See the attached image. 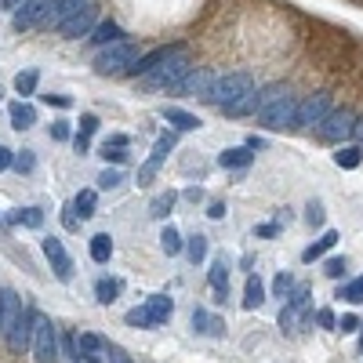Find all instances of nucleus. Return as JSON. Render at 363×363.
Returning <instances> with one entry per match:
<instances>
[{"mask_svg": "<svg viewBox=\"0 0 363 363\" xmlns=\"http://www.w3.org/2000/svg\"><path fill=\"white\" fill-rule=\"evenodd\" d=\"M207 280H211V287H215L218 302H225V291H229V262H225V258H215V262H211Z\"/></svg>", "mask_w": 363, "mask_h": 363, "instance_id": "obj_20", "label": "nucleus"}, {"mask_svg": "<svg viewBox=\"0 0 363 363\" xmlns=\"http://www.w3.org/2000/svg\"><path fill=\"white\" fill-rule=\"evenodd\" d=\"M287 95V88L284 84H269V88H262V91H254V113H262V110H269V105L276 102V98H284Z\"/></svg>", "mask_w": 363, "mask_h": 363, "instance_id": "obj_28", "label": "nucleus"}, {"mask_svg": "<svg viewBox=\"0 0 363 363\" xmlns=\"http://www.w3.org/2000/svg\"><path fill=\"white\" fill-rule=\"evenodd\" d=\"M88 145H91V138H84V135H73V149H77L80 157L88 153Z\"/></svg>", "mask_w": 363, "mask_h": 363, "instance_id": "obj_51", "label": "nucleus"}, {"mask_svg": "<svg viewBox=\"0 0 363 363\" xmlns=\"http://www.w3.org/2000/svg\"><path fill=\"white\" fill-rule=\"evenodd\" d=\"M316 324H319V327H331V331H334V324H338V319H334V312H331V309H319V312H316Z\"/></svg>", "mask_w": 363, "mask_h": 363, "instance_id": "obj_49", "label": "nucleus"}, {"mask_svg": "<svg viewBox=\"0 0 363 363\" xmlns=\"http://www.w3.org/2000/svg\"><path fill=\"white\" fill-rule=\"evenodd\" d=\"M356 327H359V319H356V316H341L338 324H334V331H341V334H352Z\"/></svg>", "mask_w": 363, "mask_h": 363, "instance_id": "obj_47", "label": "nucleus"}, {"mask_svg": "<svg viewBox=\"0 0 363 363\" xmlns=\"http://www.w3.org/2000/svg\"><path fill=\"white\" fill-rule=\"evenodd\" d=\"M207 215L215 218V222H218V218H225V204H211V207H207Z\"/></svg>", "mask_w": 363, "mask_h": 363, "instance_id": "obj_53", "label": "nucleus"}, {"mask_svg": "<svg viewBox=\"0 0 363 363\" xmlns=\"http://www.w3.org/2000/svg\"><path fill=\"white\" fill-rule=\"evenodd\" d=\"M334 164L345 167V171L359 167V164H363V149H359V145H341L338 153H334Z\"/></svg>", "mask_w": 363, "mask_h": 363, "instance_id": "obj_29", "label": "nucleus"}, {"mask_svg": "<svg viewBox=\"0 0 363 363\" xmlns=\"http://www.w3.org/2000/svg\"><path fill=\"white\" fill-rule=\"evenodd\" d=\"M95 294H98V302H102V305H113V302H117V294H120V284H117V280H110V276H102V280L95 284Z\"/></svg>", "mask_w": 363, "mask_h": 363, "instance_id": "obj_30", "label": "nucleus"}, {"mask_svg": "<svg viewBox=\"0 0 363 363\" xmlns=\"http://www.w3.org/2000/svg\"><path fill=\"white\" fill-rule=\"evenodd\" d=\"M327 113H331V95L327 91H316V95L298 102V113H294L291 127H294V131H309V127H316Z\"/></svg>", "mask_w": 363, "mask_h": 363, "instance_id": "obj_5", "label": "nucleus"}, {"mask_svg": "<svg viewBox=\"0 0 363 363\" xmlns=\"http://www.w3.org/2000/svg\"><path fill=\"white\" fill-rule=\"evenodd\" d=\"M95 18H98V8L88 0V4H84V8L70 18V22H62V26H58V33L66 37V40H80V37H88V33L95 29Z\"/></svg>", "mask_w": 363, "mask_h": 363, "instance_id": "obj_11", "label": "nucleus"}, {"mask_svg": "<svg viewBox=\"0 0 363 363\" xmlns=\"http://www.w3.org/2000/svg\"><path fill=\"white\" fill-rule=\"evenodd\" d=\"M37 80H40L37 70H22V73L15 77V95H22V98L33 95V91H37Z\"/></svg>", "mask_w": 363, "mask_h": 363, "instance_id": "obj_32", "label": "nucleus"}, {"mask_svg": "<svg viewBox=\"0 0 363 363\" xmlns=\"http://www.w3.org/2000/svg\"><path fill=\"white\" fill-rule=\"evenodd\" d=\"M110 145H127V135H113V138H105Z\"/></svg>", "mask_w": 363, "mask_h": 363, "instance_id": "obj_56", "label": "nucleus"}, {"mask_svg": "<svg viewBox=\"0 0 363 363\" xmlns=\"http://www.w3.org/2000/svg\"><path fill=\"white\" fill-rule=\"evenodd\" d=\"M127 327H142V331H149L153 327V319H149V312H145V305H135V309H127Z\"/></svg>", "mask_w": 363, "mask_h": 363, "instance_id": "obj_36", "label": "nucleus"}, {"mask_svg": "<svg viewBox=\"0 0 363 363\" xmlns=\"http://www.w3.org/2000/svg\"><path fill=\"white\" fill-rule=\"evenodd\" d=\"M185 258L193 262V265H200V262L207 258V237H189V244H185Z\"/></svg>", "mask_w": 363, "mask_h": 363, "instance_id": "obj_35", "label": "nucleus"}, {"mask_svg": "<svg viewBox=\"0 0 363 363\" xmlns=\"http://www.w3.org/2000/svg\"><path fill=\"white\" fill-rule=\"evenodd\" d=\"M145 312H149V319H153V327H160V324H167V319L175 316V302H171L167 294H149L145 298Z\"/></svg>", "mask_w": 363, "mask_h": 363, "instance_id": "obj_15", "label": "nucleus"}, {"mask_svg": "<svg viewBox=\"0 0 363 363\" xmlns=\"http://www.w3.org/2000/svg\"><path fill=\"white\" fill-rule=\"evenodd\" d=\"M193 331H197V334H207V338H222V334H225V324H222L218 316L204 312V309H193Z\"/></svg>", "mask_w": 363, "mask_h": 363, "instance_id": "obj_18", "label": "nucleus"}, {"mask_svg": "<svg viewBox=\"0 0 363 363\" xmlns=\"http://www.w3.org/2000/svg\"><path fill=\"white\" fill-rule=\"evenodd\" d=\"M77 363H102L98 356H84V359H77Z\"/></svg>", "mask_w": 363, "mask_h": 363, "instance_id": "obj_58", "label": "nucleus"}, {"mask_svg": "<svg viewBox=\"0 0 363 363\" xmlns=\"http://www.w3.org/2000/svg\"><path fill=\"white\" fill-rule=\"evenodd\" d=\"M352 124H356V113L349 110V105H341V110H331L324 120L316 124V131L324 142H345L352 138Z\"/></svg>", "mask_w": 363, "mask_h": 363, "instance_id": "obj_6", "label": "nucleus"}, {"mask_svg": "<svg viewBox=\"0 0 363 363\" xmlns=\"http://www.w3.org/2000/svg\"><path fill=\"white\" fill-rule=\"evenodd\" d=\"M11 225H26V229H40L44 225V211L40 207H18L15 215H8Z\"/></svg>", "mask_w": 363, "mask_h": 363, "instance_id": "obj_24", "label": "nucleus"}, {"mask_svg": "<svg viewBox=\"0 0 363 363\" xmlns=\"http://www.w3.org/2000/svg\"><path fill=\"white\" fill-rule=\"evenodd\" d=\"M102 160L105 164H124L127 160V145H110V142H105L102 145Z\"/></svg>", "mask_w": 363, "mask_h": 363, "instance_id": "obj_39", "label": "nucleus"}, {"mask_svg": "<svg viewBox=\"0 0 363 363\" xmlns=\"http://www.w3.org/2000/svg\"><path fill=\"white\" fill-rule=\"evenodd\" d=\"M33 324H37V309H29V305H22L18 309V316H15V324L8 327V345H11V352H26L29 345H33Z\"/></svg>", "mask_w": 363, "mask_h": 363, "instance_id": "obj_7", "label": "nucleus"}, {"mask_svg": "<svg viewBox=\"0 0 363 363\" xmlns=\"http://www.w3.org/2000/svg\"><path fill=\"white\" fill-rule=\"evenodd\" d=\"M73 211H77V218H91L95 215V189H84V193L73 200Z\"/></svg>", "mask_w": 363, "mask_h": 363, "instance_id": "obj_33", "label": "nucleus"}, {"mask_svg": "<svg viewBox=\"0 0 363 363\" xmlns=\"http://www.w3.org/2000/svg\"><path fill=\"white\" fill-rule=\"evenodd\" d=\"M44 258L51 262V269H55V276H58L62 284H70V280H73V258L66 254L62 240H55V237H48V240H44Z\"/></svg>", "mask_w": 363, "mask_h": 363, "instance_id": "obj_13", "label": "nucleus"}, {"mask_svg": "<svg viewBox=\"0 0 363 363\" xmlns=\"http://www.w3.org/2000/svg\"><path fill=\"white\" fill-rule=\"evenodd\" d=\"M11 167H15V171H22V175H29V171L37 167L33 149H22V153H15V157H11Z\"/></svg>", "mask_w": 363, "mask_h": 363, "instance_id": "obj_37", "label": "nucleus"}, {"mask_svg": "<svg viewBox=\"0 0 363 363\" xmlns=\"http://www.w3.org/2000/svg\"><path fill=\"white\" fill-rule=\"evenodd\" d=\"M175 200H178V193H171V189H167V193H160L153 204H149V215H153V218H167L171 207H175Z\"/></svg>", "mask_w": 363, "mask_h": 363, "instance_id": "obj_31", "label": "nucleus"}, {"mask_svg": "<svg viewBox=\"0 0 363 363\" xmlns=\"http://www.w3.org/2000/svg\"><path fill=\"white\" fill-rule=\"evenodd\" d=\"M95 131H98V117H95V113H84V117H80V131H77V135L91 138Z\"/></svg>", "mask_w": 363, "mask_h": 363, "instance_id": "obj_42", "label": "nucleus"}, {"mask_svg": "<svg viewBox=\"0 0 363 363\" xmlns=\"http://www.w3.org/2000/svg\"><path fill=\"white\" fill-rule=\"evenodd\" d=\"M294 113H298V98L287 91L284 98H276V102L269 105V110H262V113H258V120H262L265 127H272V131H280V127H291Z\"/></svg>", "mask_w": 363, "mask_h": 363, "instance_id": "obj_8", "label": "nucleus"}, {"mask_svg": "<svg viewBox=\"0 0 363 363\" xmlns=\"http://www.w3.org/2000/svg\"><path fill=\"white\" fill-rule=\"evenodd\" d=\"M110 363H135L131 356H127L120 345H110Z\"/></svg>", "mask_w": 363, "mask_h": 363, "instance_id": "obj_50", "label": "nucleus"}, {"mask_svg": "<svg viewBox=\"0 0 363 363\" xmlns=\"http://www.w3.org/2000/svg\"><path fill=\"white\" fill-rule=\"evenodd\" d=\"M338 298H345V302L359 305V302H363V276H356L352 284H345V287H341V294H338Z\"/></svg>", "mask_w": 363, "mask_h": 363, "instance_id": "obj_38", "label": "nucleus"}, {"mask_svg": "<svg viewBox=\"0 0 363 363\" xmlns=\"http://www.w3.org/2000/svg\"><path fill=\"white\" fill-rule=\"evenodd\" d=\"M160 117H164L171 127H175V131H197V127H200V117H197V113L178 110V105H164Z\"/></svg>", "mask_w": 363, "mask_h": 363, "instance_id": "obj_16", "label": "nucleus"}, {"mask_svg": "<svg viewBox=\"0 0 363 363\" xmlns=\"http://www.w3.org/2000/svg\"><path fill=\"white\" fill-rule=\"evenodd\" d=\"M251 160H254V149H247V145H240V149H225V153L218 157V164H222V167H232V171L247 167Z\"/></svg>", "mask_w": 363, "mask_h": 363, "instance_id": "obj_26", "label": "nucleus"}, {"mask_svg": "<svg viewBox=\"0 0 363 363\" xmlns=\"http://www.w3.org/2000/svg\"><path fill=\"white\" fill-rule=\"evenodd\" d=\"M193 70H197V66H193V62H189V55L182 51V55H175V58H167L164 66H157L153 73H145V77H142V88H145V91H164V88L175 91Z\"/></svg>", "mask_w": 363, "mask_h": 363, "instance_id": "obj_2", "label": "nucleus"}, {"mask_svg": "<svg viewBox=\"0 0 363 363\" xmlns=\"http://www.w3.org/2000/svg\"><path fill=\"white\" fill-rule=\"evenodd\" d=\"M160 247H164V254H178V251H182V232H178L175 225H164V232H160Z\"/></svg>", "mask_w": 363, "mask_h": 363, "instance_id": "obj_34", "label": "nucleus"}, {"mask_svg": "<svg viewBox=\"0 0 363 363\" xmlns=\"http://www.w3.org/2000/svg\"><path fill=\"white\" fill-rule=\"evenodd\" d=\"M324 272L331 276V280H338L341 272H345V258H327V265H324Z\"/></svg>", "mask_w": 363, "mask_h": 363, "instance_id": "obj_45", "label": "nucleus"}, {"mask_svg": "<svg viewBox=\"0 0 363 363\" xmlns=\"http://www.w3.org/2000/svg\"><path fill=\"white\" fill-rule=\"evenodd\" d=\"M70 341H73V356H77V359L98 356V349H105V341H102L98 334H91V331H77V334H70Z\"/></svg>", "mask_w": 363, "mask_h": 363, "instance_id": "obj_17", "label": "nucleus"}, {"mask_svg": "<svg viewBox=\"0 0 363 363\" xmlns=\"http://www.w3.org/2000/svg\"><path fill=\"white\" fill-rule=\"evenodd\" d=\"M247 91H254V77L251 73H225V77L211 80V88L204 91V98L211 105H218V110H225V105L240 102Z\"/></svg>", "mask_w": 363, "mask_h": 363, "instance_id": "obj_1", "label": "nucleus"}, {"mask_svg": "<svg viewBox=\"0 0 363 363\" xmlns=\"http://www.w3.org/2000/svg\"><path fill=\"white\" fill-rule=\"evenodd\" d=\"M138 44L135 40H117V44H105L98 55H95V73L102 77H113V73H124L131 62L138 58Z\"/></svg>", "mask_w": 363, "mask_h": 363, "instance_id": "obj_3", "label": "nucleus"}, {"mask_svg": "<svg viewBox=\"0 0 363 363\" xmlns=\"http://www.w3.org/2000/svg\"><path fill=\"white\" fill-rule=\"evenodd\" d=\"M211 80H215V73H207V70H193L182 84H178V95H204L207 88H211Z\"/></svg>", "mask_w": 363, "mask_h": 363, "instance_id": "obj_19", "label": "nucleus"}, {"mask_svg": "<svg viewBox=\"0 0 363 363\" xmlns=\"http://www.w3.org/2000/svg\"><path fill=\"white\" fill-rule=\"evenodd\" d=\"M305 222H309V225H324V204H319V200H312V204L305 207Z\"/></svg>", "mask_w": 363, "mask_h": 363, "instance_id": "obj_44", "label": "nucleus"}, {"mask_svg": "<svg viewBox=\"0 0 363 363\" xmlns=\"http://www.w3.org/2000/svg\"><path fill=\"white\" fill-rule=\"evenodd\" d=\"M88 40H91V44H98V48H105V44H117V40H124V29H120L117 22H98V26L88 33Z\"/></svg>", "mask_w": 363, "mask_h": 363, "instance_id": "obj_22", "label": "nucleus"}, {"mask_svg": "<svg viewBox=\"0 0 363 363\" xmlns=\"http://www.w3.org/2000/svg\"><path fill=\"white\" fill-rule=\"evenodd\" d=\"M182 51H185L182 44H175V48H157V51H149V55H138V58L131 62V66L124 70V73H127V77H145V73H153L157 66H164L167 58L182 55Z\"/></svg>", "mask_w": 363, "mask_h": 363, "instance_id": "obj_12", "label": "nucleus"}, {"mask_svg": "<svg viewBox=\"0 0 363 363\" xmlns=\"http://www.w3.org/2000/svg\"><path fill=\"white\" fill-rule=\"evenodd\" d=\"M334 244H338V232L331 229V232H324V237H319L312 247H305V251H302V262H319V258H324V254H327Z\"/></svg>", "mask_w": 363, "mask_h": 363, "instance_id": "obj_25", "label": "nucleus"}, {"mask_svg": "<svg viewBox=\"0 0 363 363\" xmlns=\"http://www.w3.org/2000/svg\"><path fill=\"white\" fill-rule=\"evenodd\" d=\"M11 157H15L11 149H8V145H0V171H8V167H11Z\"/></svg>", "mask_w": 363, "mask_h": 363, "instance_id": "obj_52", "label": "nucleus"}, {"mask_svg": "<svg viewBox=\"0 0 363 363\" xmlns=\"http://www.w3.org/2000/svg\"><path fill=\"white\" fill-rule=\"evenodd\" d=\"M91 258L98 265H105L113 258V237H110V232H95V237H91Z\"/></svg>", "mask_w": 363, "mask_h": 363, "instance_id": "obj_27", "label": "nucleus"}, {"mask_svg": "<svg viewBox=\"0 0 363 363\" xmlns=\"http://www.w3.org/2000/svg\"><path fill=\"white\" fill-rule=\"evenodd\" d=\"M84 4H88V0H55V8L44 15V26H48V29H58L62 22H70V18H73Z\"/></svg>", "mask_w": 363, "mask_h": 363, "instance_id": "obj_14", "label": "nucleus"}, {"mask_svg": "<svg viewBox=\"0 0 363 363\" xmlns=\"http://www.w3.org/2000/svg\"><path fill=\"white\" fill-rule=\"evenodd\" d=\"M265 305V284L258 276H247V287H244V309H262Z\"/></svg>", "mask_w": 363, "mask_h": 363, "instance_id": "obj_23", "label": "nucleus"}, {"mask_svg": "<svg viewBox=\"0 0 363 363\" xmlns=\"http://www.w3.org/2000/svg\"><path fill=\"white\" fill-rule=\"evenodd\" d=\"M33 359L37 363H55L58 359V331L48 316L37 312V324H33Z\"/></svg>", "mask_w": 363, "mask_h": 363, "instance_id": "obj_4", "label": "nucleus"}, {"mask_svg": "<svg viewBox=\"0 0 363 363\" xmlns=\"http://www.w3.org/2000/svg\"><path fill=\"white\" fill-rule=\"evenodd\" d=\"M44 102H48V105H58V110H70V105H73L70 95H44Z\"/></svg>", "mask_w": 363, "mask_h": 363, "instance_id": "obj_48", "label": "nucleus"}, {"mask_svg": "<svg viewBox=\"0 0 363 363\" xmlns=\"http://www.w3.org/2000/svg\"><path fill=\"white\" fill-rule=\"evenodd\" d=\"M291 287H294V276H291V272H280V276L272 280V291L280 294V298H287V294H291Z\"/></svg>", "mask_w": 363, "mask_h": 363, "instance_id": "obj_41", "label": "nucleus"}, {"mask_svg": "<svg viewBox=\"0 0 363 363\" xmlns=\"http://www.w3.org/2000/svg\"><path fill=\"white\" fill-rule=\"evenodd\" d=\"M51 138H55V142H70V138H73L70 120H55V124H51Z\"/></svg>", "mask_w": 363, "mask_h": 363, "instance_id": "obj_43", "label": "nucleus"}, {"mask_svg": "<svg viewBox=\"0 0 363 363\" xmlns=\"http://www.w3.org/2000/svg\"><path fill=\"white\" fill-rule=\"evenodd\" d=\"M11 127H15V131H29V127L37 124V110H33V105L29 102H11Z\"/></svg>", "mask_w": 363, "mask_h": 363, "instance_id": "obj_21", "label": "nucleus"}, {"mask_svg": "<svg viewBox=\"0 0 363 363\" xmlns=\"http://www.w3.org/2000/svg\"><path fill=\"white\" fill-rule=\"evenodd\" d=\"M175 131H167V135H160L157 138V145H153V153H149V160L138 167V185H149V182H153V175H157V167L167 160V153H171V149H175Z\"/></svg>", "mask_w": 363, "mask_h": 363, "instance_id": "obj_10", "label": "nucleus"}, {"mask_svg": "<svg viewBox=\"0 0 363 363\" xmlns=\"http://www.w3.org/2000/svg\"><path fill=\"white\" fill-rule=\"evenodd\" d=\"M120 182H124V175H120L117 167H105L102 175H98V189H117Z\"/></svg>", "mask_w": 363, "mask_h": 363, "instance_id": "obj_40", "label": "nucleus"}, {"mask_svg": "<svg viewBox=\"0 0 363 363\" xmlns=\"http://www.w3.org/2000/svg\"><path fill=\"white\" fill-rule=\"evenodd\" d=\"M62 225H66L70 232H73V229H80V218H77V211H73V204H66V211H62Z\"/></svg>", "mask_w": 363, "mask_h": 363, "instance_id": "obj_46", "label": "nucleus"}, {"mask_svg": "<svg viewBox=\"0 0 363 363\" xmlns=\"http://www.w3.org/2000/svg\"><path fill=\"white\" fill-rule=\"evenodd\" d=\"M276 229H280V225H258V237H272Z\"/></svg>", "mask_w": 363, "mask_h": 363, "instance_id": "obj_55", "label": "nucleus"}, {"mask_svg": "<svg viewBox=\"0 0 363 363\" xmlns=\"http://www.w3.org/2000/svg\"><path fill=\"white\" fill-rule=\"evenodd\" d=\"M55 8V0H26L22 8H15V15H11V26L22 33V29H33V26H40L44 22V15Z\"/></svg>", "mask_w": 363, "mask_h": 363, "instance_id": "obj_9", "label": "nucleus"}, {"mask_svg": "<svg viewBox=\"0 0 363 363\" xmlns=\"http://www.w3.org/2000/svg\"><path fill=\"white\" fill-rule=\"evenodd\" d=\"M352 138H356L359 149H363V117H356V124H352Z\"/></svg>", "mask_w": 363, "mask_h": 363, "instance_id": "obj_54", "label": "nucleus"}, {"mask_svg": "<svg viewBox=\"0 0 363 363\" xmlns=\"http://www.w3.org/2000/svg\"><path fill=\"white\" fill-rule=\"evenodd\" d=\"M22 4H26V0H4V8H8V11H15V8H22Z\"/></svg>", "mask_w": 363, "mask_h": 363, "instance_id": "obj_57", "label": "nucleus"}]
</instances>
